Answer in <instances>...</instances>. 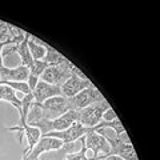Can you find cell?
I'll return each mask as SVG.
<instances>
[{
    "label": "cell",
    "instance_id": "6",
    "mask_svg": "<svg viewBox=\"0 0 160 160\" xmlns=\"http://www.w3.org/2000/svg\"><path fill=\"white\" fill-rule=\"evenodd\" d=\"M92 128H88V127H84L83 124H80L79 122L73 123L71 127L64 129V131H59V132H49L47 133L46 136L49 138H55V139H59L64 146L66 144H71V143H76L78 140H80L82 138H84L88 132H91Z\"/></svg>",
    "mask_w": 160,
    "mask_h": 160
},
{
    "label": "cell",
    "instance_id": "14",
    "mask_svg": "<svg viewBox=\"0 0 160 160\" xmlns=\"http://www.w3.org/2000/svg\"><path fill=\"white\" fill-rule=\"evenodd\" d=\"M28 48L33 60H43L47 53V44L35 39L32 35H28Z\"/></svg>",
    "mask_w": 160,
    "mask_h": 160
},
{
    "label": "cell",
    "instance_id": "2",
    "mask_svg": "<svg viewBox=\"0 0 160 160\" xmlns=\"http://www.w3.org/2000/svg\"><path fill=\"white\" fill-rule=\"evenodd\" d=\"M108 108H111V106H109V103L104 99L99 103H95V104H91V106H88L86 108L79 109L78 111L79 123L83 124L84 127H88V128L98 126V124L103 120V115Z\"/></svg>",
    "mask_w": 160,
    "mask_h": 160
},
{
    "label": "cell",
    "instance_id": "15",
    "mask_svg": "<svg viewBox=\"0 0 160 160\" xmlns=\"http://www.w3.org/2000/svg\"><path fill=\"white\" fill-rule=\"evenodd\" d=\"M48 66H53V64H60V63H64L66 62V58L63 56L60 52H58L55 48L47 46V53H46V58L43 59Z\"/></svg>",
    "mask_w": 160,
    "mask_h": 160
},
{
    "label": "cell",
    "instance_id": "7",
    "mask_svg": "<svg viewBox=\"0 0 160 160\" xmlns=\"http://www.w3.org/2000/svg\"><path fill=\"white\" fill-rule=\"evenodd\" d=\"M7 129H9V131H12V132H16V133H18V136H19V143H22L23 136H26L27 143H28V147L23 151V155H22V156L27 155L28 152H31V151H32V148L36 146L38 142L40 140V138H42V132H40V129L36 128V127L28 126V124H26V126H23V127H19V126L7 127Z\"/></svg>",
    "mask_w": 160,
    "mask_h": 160
},
{
    "label": "cell",
    "instance_id": "10",
    "mask_svg": "<svg viewBox=\"0 0 160 160\" xmlns=\"http://www.w3.org/2000/svg\"><path fill=\"white\" fill-rule=\"evenodd\" d=\"M62 95V91H60V87L58 86H52V84H48L43 80H39L36 87L32 91V96H33V102L38 104L44 103L46 100L51 99L53 96H59Z\"/></svg>",
    "mask_w": 160,
    "mask_h": 160
},
{
    "label": "cell",
    "instance_id": "17",
    "mask_svg": "<svg viewBox=\"0 0 160 160\" xmlns=\"http://www.w3.org/2000/svg\"><path fill=\"white\" fill-rule=\"evenodd\" d=\"M48 67V64L44 62V60H33V63L31 64V67H29V75H33V76H36L40 79L42 76V73L44 72V69Z\"/></svg>",
    "mask_w": 160,
    "mask_h": 160
},
{
    "label": "cell",
    "instance_id": "11",
    "mask_svg": "<svg viewBox=\"0 0 160 160\" xmlns=\"http://www.w3.org/2000/svg\"><path fill=\"white\" fill-rule=\"evenodd\" d=\"M29 69L24 66L16 68H8L6 66L0 67V82H27Z\"/></svg>",
    "mask_w": 160,
    "mask_h": 160
},
{
    "label": "cell",
    "instance_id": "9",
    "mask_svg": "<svg viewBox=\"0 0 160 160\" xmlns=\"http://www.w3.org/2000/svg\"><path fill=\"white\" fill-rule=\"evenodd\" d=\"M84 142H86V147L87 149L92 151V156L91 158H98L99 153L102 152L103 155H106L109 152V144L102 135L91 131L84 136Z\"/></svg>",
    "mask_w": 160,
    "mask_h": 160
},
{
    "label": "cell",
    "instance_id": "1",
    "mask_svg": "<svg viewBox=\"0 0 160 160\" xmlns=\"http://www.w3.org/2000/svg\"><path fill=\"white\" fill-rule=\"evenodd\" d=\"M72 66L73 64L67 59L64 63L60 64H53V66H48L44 72L40 76V80L46 82L52 86L62 87L64 83L68 80V78L72 73Z\"/></svg>",
    "mask_w": 160,
    "mask_h": 160
},
{
    "label": "cell",
    "instance_id": "4",
    "mask_svg": "<svg viewBox=\"0 0 160 160\" xmlns=\"http://www.w3.org/2000/svg\"><path fill=\"white\" fill-rule=\"evenodd\" d=\"M102 100H104V96L92 84V86H89L88 88L83 89L82 92H79L78 95H75L73 98H69L68 104H69V109L79 111V109L86 108L95 103H99V102H102Z\"/></svg>",
    "mask_w": 160,
    "mask_h": 160
},
{
    "label": "cell",
    "instance_id": "18",
    "mask_svg": "<svg viewBox=\"0 0 160 160\" xmlns=\"http://www.w3.org/2000/svg\"><path fill=\"white\" fill-rule=\"evenodd\" d=\"M116 118L118 116H116V113H115V111L112 108H108L103 115V120H106V122H111V120H115Z\"/></svg>",
    "mask_w": 160,
    "mask_h": 160
},
{
    "label": "cell",
    "instance_id": "3",
    "mask_svg": "<svg viewBox=\"0 0 160 160\" xmlns=\"http://www.w3.org/2000/svg\"><path fill=\"white\" fill-rule=\"evenodd\" d=\"M39 107L42 120H53L64 112H67L69 109V104L67 98H64L63 95H59V96H53L46 100L44 103L39 104Z\"/></svg>",
    "mask_w": 160,
    "mask_h": 160
},
{
    "label": "cell",
    "instance_id": "13",
    "mask_svg": "<svg viewBox=\"0 0 160 160\" xmlns=\"http://www.w3.org/2000/svg\"><path fill=\"white\" fill-rule=\"evenodd\" d=\"M0 102L11 104L13 108H16L18 112H20V109H22V99L16 96V92L11 87L4 86V84H0Z\"/></svg>",
    "mask_w": 160,
    "mask_h": 160
},
{
    "label": "cell",
    "instance_id": "19",
    "mask_svg": "<svg viewBox=\"0 0 160 160\" xmlns=\"http://www.w3.org/2000/svg\"><path fill=\"white\" fill-rule=\"evenodd\" d=\"M0 24H2V22H0Z\"/></svg>",
    "mask_w": 160,
    "mask_h": 160
},
{
    "label": "cell",
    "instance_id": "5",
    "mask_svg": "<svg viewBox=\"0 0 160 160\" xmlns=\"http://www.w3.org/2000/svg\"><path fill=\"white\" fill-rule=\"evenodd\" d=\"M64 144L60 142L59 139L49 138V136H42L38 144L32 148L31 152L22 156V160H39L43 153L53 152V151H60Z\"/></svg>",
    "mask_w": 160,
    "mask_h": 160
},
{
    "label": "cell",
    "instance_id": "12",
    "mask_svg": "<svg viewBox=\"0 0 160 160\" xmlns=\"http://www.w3.org/2000/svg\"><path fill=\"white\" fill-rule=\"evenodd\" d=\"M79 122V113L75 109H68L67 112H64L63 115H60L59 118L51 120V132H59L64 131L72 126L73 123Z\"/></svg>",
    "mask_w": 160,
    "mask_h": 160
},
{
    "label": "cell",
    "instance_id": "8",
    "mask_svg": "<svg viewBox=\"0 0 160 160\" xmlns=\"http://www.w3.org/2000/svg\"><path fill=\"white\" fill-rule=\"evenodd\" d=\"M89 86H92L91 80L87 79H83V78H79L78 75L71 73V76L68 78V80L66 83L60 87V91H62V95L64 98H73L75 95H78L79 92H82L83 89L88 88Z\"/></svg>",
    "mask_w": 160,
    "mask_h": 160
},
{
    "label": "cell",
    "instance_id": "16",
    "mask_svg": "<svg viewBox=\"0 0 160 160\" xmlns=\"http://www.w3.org/2000/svg\"><path fill=\"white\" fill-rule=\"evenodd\" d=\"M80 144H82V146H80L79 151L64 155L66 160H89V156L87 155L88 149H87V147H86V142H84V138L80 139Z\"/></svg>",
    "mask_w": 160,
    "mask_h": 160
}]
</instances>
